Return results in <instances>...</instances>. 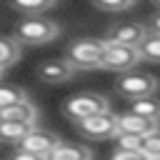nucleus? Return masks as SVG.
<instances>
[{
    "mask_svg": "<svg viewBox=\"0 0 160 160\" xmlns=\"http://www.w3.org/2000/svg\"><path fill=\"white\" fill-rule=\"evenodd\" d=\"M60 35V25L40 15H28L15 25V40L22 45H48Z\"/></svg>",
    "mask_w": 160,
    "mask_h": 160,
    "instance_id": "nucleus-1",
    "label": "nucleus"
},
{
    "mask_svg": "<svg viewBox=\"0 0 160 160\" xmlns=\"http://www.w3.org/2000/svg\"><path fill=\"white\" fill-rule=\"evenodd\" d=\"M105 40L98 38H80L68 45V60L75 70H98L102 65Z\"/></svg>",
    "mask_w": 160,
    "mask_h": 160,
    "instance_id": "nucleus-2",
    "label": "nucleus"
},
{
    "mask_svg": "<svg viewBox=\"0 0 160 160\" xmlns=\"http://www.w3.org/2000/svg\"><path fill=\"white\" fill-rule=\"evenodd\" d=\"M138 62H140V50H138V45H125V42L105 40L102 65H100V68L112 70V72H125V70H132Z\"/></svg>",
    "mask_w": 160,
    "mask_h": 160,
    "instance_id": "nucleus-3",
    "label": "nucleus"
},
{
    "mask_svg": "<svg viewBox=\"0 0 160 160\" xmlns=\"http://www.w3.org/2000/svg\"><path fill=\"white\" fill-rule=\"evenodd\" d=\"M65 115L70 120H82V118H90V115H98V112H105L110 110V100L100 92H80V95H72L65 100L62 105Z\"/></svg>",
    "mask_w": 160,
    "mask_h": 160,
    "instance_id": "nucleus-4",
    "label": "nucleus"
},
{
    "mask_svg": "<svg viewBox=\"0 0 160 160\" xmlns=\"http://www.w3.org/2000/svg\"><path fill=\"white\" fill-rule=\"evenodd\" d=\"M160 88L158 78L152 75H145V72H130L125 70L118 80V92L128 100H135V98H142V95H155Z\"/></svg>",
    "mask_w": 160,
    "mask_h": 160,
    "instance_id": "nucleus-5",
    "label": "nucleus"
},
{
    "mask_svg": "<svg viewBox=\"0 0 160 160\" xmlns=\"http://www.w3.org/2000/svg\"><path fill=\"white\" fill-rule=\"evenodd\" d=\"M78 128H80L82 138H88V140H108V138H115V132H118V115L105 110V112L78 120Z\"/></svg>",
    "mask_w": 160,
    "mask_h": 160,
    "instance_id": "nucleus-6",
    "label": "nucleus"
},
{
    "mask_svg": "<svg viewBox=\"0 0 160 160\" xmlns=\"http://www.w3.org/2000/svg\"><path fill=\"white\" fill-rule=\"evenodd\" d=\"M58 142H60V138H58L55 132H48V130H40V128L32 125V128L22 135V140H20L18 145L25 148L28 152H32L35 158H48L50 150H52Z\"/></svg>",
    "mask_w": 160,
    "mask_h": 160,
    "instance_id": "nucleus-7",
    "label": "nucleus"
},
{
    "mask_svg": "<svg viewBox=\"0 0 160 160\" xmlns=\"http://www.w3.org/2000/svg\"><path fill=\"white\" fill-rule=\"evenodd\" d=\"M75 75V68L70 65V60L65 58H52V60H42L38 65V80L42 82H50V85H60V82H68L72 80Z\"/></svg>",
    "mask_w": 160,
    "mask_h": 160,
    "instance_id": "nucleus-8",
    "label": "nucleus"
},
{
    "mask_svg": "<svg viewBox=\"0 0 160 160\" xmlns=\"http://www.w3.org/2000/svg\"><path fill=\"white\" fill-rule=\"evenodd\" d=\"M145 35H148V25H142V22H115L108 28V40H112V42L140 45Z\"/></svg>",
    "mask_w": 160,
    "mask_h": 160,
    "instance_id": "nucleus-9",
    "label": "nucleus"
},
{
    "mask_svg": "<svg viewBox=\"0 0 160 160\" xmlns=\"http://www.w3.org/2000/svg\"><path fill=\"white\" fill-rule=\"evenodd\" d=\"M158 128V120H148L142 115H135V112H125L118 118V132H128V135H145L150 130ZM115 132V135H118Z\"/></svg>",
    "mask_w": 160,
    "mask_h": 160,
    "instance_id": "nucleus-10",
    "label": "nucleus"
},
{
    "mask_svg": "<svg viewBox=\"0 0 160 160\" xmlns=\"http://www.w3.org/2000/svg\"><path fill=\"white\" fill-rule=\"evenodd\" d=\"M35 118H38V110L35 105L25 98L20 102H12L8 108H0V120H12V122H30L35 125Z\"/></svg>",
    "mask_w": 160,
    "mask_h": 160,
    "instance_id": "nucleus-11",
    "label": "nucleus"
},
{
    "mask_svg": "<svg viewBox=\"0 0 160 160\" xmlns=\"http://www.w3.org/2000/svg\"><path fill=\"white\" fill-rule=\"evenodd\" d=\"M48 158H52V160H90L92 158V150L88 145H82V142H62L60 140L50 150Z\"/></svg>",
    "mask_w": 160,
    "mask_h": 160,
    "instance_id": "nucleus-12",
    "label": "nucleus"
},
{
    "mask_svg": "<svg viewBox=\"0 0 160 160\" xmlns=\"http://www.w3.org/2000/svg\"><path fill=\"white\" fill-rule=\"evenodd\" d=\"M130 112L135 115H142L148 120H160V100L155 95H142V98H135L130 102Z\"/></svg>",
    "mask_w": 160,
    "mask_h": 160,
    "instance_id": "nucleus-13",
    "label": "nucleus"
},
{
    "mask_svg": "<svg viewBox=\"0 0 160 160\" xmlns=\"http://www.w3.org/2000/svg\"><path fill=\"white\" fill-rule=\"evenodd\" d=\"M138 50H140V60L160 62V32H148L138 45Z\"/></svg>",
    "mask_w": 160,
    "mask_h": 160,
    "instance_id": "nucleus-14",
    "label": "nucleus"
},
{
    "mask_svg": "<svg viewBox=\"0 0 160 160\" xmlns=\"http://www.w3.org/2000/svg\"><path fill=\"white\" fill-rule=\"evenodd\" d=\"M30 122H12V120H0V140L5 142H20L22 135L30 130Z\"/></svg>",
    "mask_w": 160,
    "mask_h": 160,
    "instance_id": "nucleus-15",
    "label": "nucleus"
},
{
    "mask_svg": "<svg viewBox=\"0 0 160 160\" xmlns=\"http://www.w3.org/2000/svg\"><path fill=\"white\" fill-rule=\"evenodd\" d=\"M18 58H20V42H18L15 38H12V40L0 38V70L15 65Z\"/></svg>",
    "mask_w": 160,
    "mask_h": 160,
    "instance_id": "nucleus-16",
    "label": "nucleus"
},
{
    "mask_svg": "<svg viewBox=\"0 0 160 160\" xmlns=\"http://www.w3.org/2000/svg\"><path fill=\"white\" fill-rule=\"evenodd\" d=\"M10 5L25 15H42L55 5V0H10Z\"/></svg>",
    "mask_w": 160,
    "mask_h": 160,
    "instance_id": "nucleus-17",
    "label": "nucleus"
},
{
    "mask_svg": "<svg viewBox=\"0 0 160 160\" xmlns=\"http://www.w3.org/2000/svg\"><path fill=\"white\" fill-rule=\"evenodd\" d=\"M140 152L145 158H160V130H150L140 135Z\"/></svg>",
    "mask_w": 160,
    "mask_h": 160,
    "instance_id": "nucleus-18",
    "label": "nucleus"
},
{
    "mask_svg": "<svg viewBox=\"0 0 160 160\" xmlns=\"http://www.w3.org/2000/svg\"><path fill=\"white\" fill-rule=\"evenodd\" d=\"M25 98H28V92H25L22 88L10 85V82H0V108H8V105L20 102V100H25Z\"/></svg>",
    "mask_w": 160,
    "mask_h": 160,
    "instance_id": "nucleus-19",
    "label": "nucleus"
},
{
    "mask_svg": "<svg viewBox=\"0 0 160 160\" xmlns=\"http://www.w3.org/2000/svg\"><path fill=\"white\" fill-rule=\"evenodd\" d=\"M92 2H95V8H100L105 12H122V10L132 8L135 0H92Z\"/></svg>",
    "mask_w": 160,
    "mask_h": 160,
    "instance_id": "nucleus-20",
    "label": "nucleus"
},
{
    "mask_svg": "<svg viewBox=\"0 0 160 160\" xmlns=\"http://www.w3.org/2000/svg\"><path fill=\"white\" fill-rule=\"evenodd\" d=\"M112 158H115V160H120V158H128V160H142L145 155H142L140 150H135V148H125V145H118V148L112 150Z\"/></svg>",
    "mask_w": 160,
    "mask_h": 160,
    "instance_id": "nucleus-21",
    "label": "nucleus"
},
{
    "mask_svg": "<svg viewBox=\"0 0 160 160\" xmlns=\"http://www.w3.org/2000/svg\"><path fill=\"white\" fill-rule=\"evenodd\" d=\"M148 30H150V32H160V12L150 18V25H148Z\"/></svg>",
    "mask_w": 160,
    "mask_h": 160,
    "instance_id": "nucleus-22",
    "label": "nucleus"
},
{
    "mask_svg": "<svg viewBox=\"0 0 160 160\" xmlns=\"http://www.w3.org/2000/svg\"><path fill=\"white\" fill-rule=\"evenodd\" d=\"M0 78H2V70H0Z\"/></svg>",
    "mask_w": 160,
    "mask_h": 160,
    "instance_id": "nucleus-23",
    "label": "nucleus"
},
{
    "mask_svg": "<svg viewBox=\"0 0 160 160\" xmlns=\"http://www.w3.org/2000/svg\"><path fill=\"white\" fill-rule=\"evenodd\" d=\"M155 2H158V5H160V0H155Z\"/></svg>",
    "mask_w": 160,
    "mask_h": 160,
    "instance_id": "nucleus-24",
    "label": "nucleus"
}]
</instances>
